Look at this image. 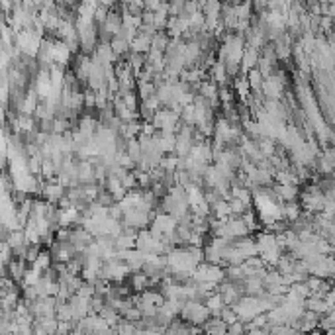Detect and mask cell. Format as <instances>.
<instances>
[{"mask_svg": "<svg viewBox=\"0 0 335 335\" xmlns=\"http://www.w3.org/2000/svg\"><path fill=\"white\" fill-rule=\"evenodd\" d=\"M273 192H275V196H277L279 202L298 200V194H300L298 184H280V182L277 186H273Z\"/></svg>", "mask_w": 335, "mask_h": 335, "instance_id": "cell-1", "label": "cell"}, {"mask_svg": "<svg viewBox=\"0 0 335 335\" xmlns=\"http://www.w3.org/2000/svg\"><path fill=\"white\" fill-rule=\"evenodd\" d=\"M165 2H167V0H165Z\"/></svg>", "mask_w": 335, "mask_h": 335, "instance_id": "cell-7", "label": "cell"}, {"mask_svg": "<svg viewBox=\"0 0 335 335\" xmlns=\"http://www.w3.org/2000/svg\"><path fill=\"white\" fill-rule=\"evenodd\" d=\"M41 192H44L45 200L49 202V204H57V202L65 196V186H63L61 182H53V180H49V182L44 186Z\"/></svg>", "mask_w": 335, "mask_h": 335, "instance_id": "cell-2", "label": "cell"}, {"mask_svg": "<svg viewBox=\"0 0 335 335\" xmlns=\"http://www.w3.org/2000/svg\"><path fill=\"white\" fill-rule=\"evenodd\" d=\"M116 2H118V0H98V4H100V6H106V8H112Z\"/></svg>", "mask_w": 335, "mask_h": 335, "instance_id": "cell-6", "label": "cell"}, {"mask_svg": "<svg viewBox=\"0 0 335 335\" xmlns=\"http://www.w3.org/2000/svg\"><path fill=\"white\" fill-rule=\"evenodd\" d=\"M149 49H151V37H147L145 34L137 32V34L134 35V39L130 41V51H134V53H143V55H145Z\"/></svg>", "mask_w": 335, "mask_h": 335, "instance_id": "cell-3", "label": "cell"}, {"mask_svg": "<svg viewBox=\"0 0 335 335\" xmlns=\"http://www.w3.org/2000/svg\"><path fill=\"white\" fill-rule=\"evenodd\" d=\"M245 80H247V85H249V89L251 90H261L265 77L261 75V71H259L257 67H253L245 73Z\"/></svg>", "mask_w": 335, "mask_h": 335, "instance_id": "cell-4", "label": "cell"}, {"mask_svg": "<svg viewBox=\"0 0 335 335\" xmlns=\"http://www.w3.org/2000/svg\"><path fill=\"white\" fill-rule=\"evenodd\" d=\"M132 247H135V235L123 234V232L116 235V249L125 251V249H132Z\"/></svg>", "mask_w": 335, "mask_h": 335, "instance_id": "cell-5", "label": "cell"}]
</instances>
